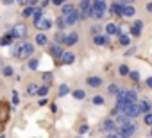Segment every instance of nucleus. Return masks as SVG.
<instances>
[{"label":"nucleus","mask_w":152,"mask_h":138,"mask_svg":"<svg viewBox=\"0 0 152 138\" xmlns=\"http://www.w3.org/2000/svg\"><path fill=\"white\" fill-rule=\"evenodd\" d=\"M41 16H43V11H41V9H36V13H34V23H36V25L41 23Z\"/></svg>","instance_id":"aec40b11"},{"label":"nucleus","mask_w":152,"mask_h":138,"mask_svg":"<svg viewBox=\"0 0 152 138\" xmlns=\"http://www.w3.org/2000/svg\"><path fill=\"white\" fill-rule=\"evenodd\" d=\"M140 109H141V113H147V115H148V109H150V104H148L147 101H141V102H140Z\"/></svg>","instance_id":"412c9836"},{"label":"nucleus","mask_w":152,"mask_h":138,"mask_svg":"<svg viewBox=\"0 0 152 138\" xmlns=\"http://www.w3.org/2000/svg\"><path fill=\"white\" fill-rule=\"evenodd\" d=\"M47 92H48V86H41V88H39V92H38V95H41V97H43V95H47Z\"/></svg>","instance_id":"4c0bfd02"},{"label":"nucleus","mask_w":152,"mask_h":138,"mask_svg":"<svg viewBox=\"0 0 152 138\" xmlns=\"http://www.w3.org/2000/svg\"><path fill=\"white\" fill-rule=\"evenodd\" d=\"M34 13H36V11H34L32 7H27V9H25L22 15H23V16H31V15H34Z\"/></svg>","instance_id":"72a5a7b5"},{"label":"nucleus","mask_w":152,"mask_h":138,"mask_svg":"<svg viewBox=\"0 0 152 138\" xmlns=\"http://www.w3.org/2000/svg\"><path fill=\"white\" fill-rule=\"evenodd\" d=\"M106 32L107 34H116V32H120V27H116L115 23H107L106 25Z\"/></svg>","instance_id":"dca6fc26"},{"label":"nucleus","mask_w":152,"mask_h":138,"mask_svg":"<svg viewBox=\"0 0 152 138\" xmlns=\"http://www.w3.org/2000/svg\"><path fill=\"white\" fill-rule=\"evenodd\" d=\"M64 18V22H66V25H73V23H77V20L81 18V13L79 11H72L70 15H66V16H63Z\"/></svg>","instance_id":"0eeeda50"},{"label":"nucleus","mask_w":152,"mask_h":138,"mask_svg":"<svg viewBox=\"0 0 152 138\" xmlns=\"http://www.w3.org/2000/svg\"><path fill=\"white\" fill-rule=\"evenodd\" d=\"M32 50H34V47H32L31 43H22V45L15 50V54H16L18 57H22V59H23V57H29V56L32 54Z\"/></svg>","instance_id":"f257e3e1"},{"label":"nucleus","mask_w":152,"mask_h":138,"mask_svg":"<svg viewBox=\"0 0 152 138\" xmlns=\"http://www.w3.org/2000/svg\"><path fill=\"white\" fill-rule=\"evenodd\" d=\"M29 68H31V70H36V68H38V59H31L29 61Z\"/></svg>","instance_id":"7c9ffc66"},{"label":"nucleus","mask_w":152,"mask_h":138,"mask_svg":"<svg viewBox=\"0 0 152 138\" xmlns=\"http://www.w3.org/2000/svg\"><path fill=\"white\" fill-rule=\"evenodd\" d=\"M9 113H11L9 102L0 101V124H6V122L9 120Z\"/></svg>","instance_id":"7ed1b4c3"},{"label":"nucleus","mask_w":152,"mask_h":138,"mask_svg":"<svg viewBox=\"0 0 152 138\" xmlns=\"http://www.w3.org/2000/svg\"><path fill=\"white\" fill-rule=\"evenodd\" d=\"M73 97H75V99H84V92H83V90H75V92H73Z\"/></svg>","instance_id":"c756f323"},{"label":"nucleus","mask_w":152,"mask_h":138,"mask_svg":"<svg viewBox=\"0 0 152 138\" xmlns=\"http://www.w3.org/2000/svg\"><path fill=\"white\" fill-rule=\"evenodd\" d=\"M107 138H122V136H120V134H109Z\"/></svg>","instance_id":"de8ad7c7"},{"label":"nucleus","mask_w":152,"mask_h":138,"mask_svg":"<svg viewBox=\"0 0 152 138\" xmlns=\"http://www.w3.org/2000/svg\"><path fill=\"white\" fill-rule=\"evenodd\" d=\"M93 9L106 13V2H102V0H97V2H93Z\"/></svg>","instance_id":"f3484780"},{"label":"nucleus","mask_w":152,"mask_h":138,"mask_svg":"<svg viewBox=\"0 0 152 138\" xmlns=\"http://www.w3.org/2000/svg\"><path fill=\"white\" fill-rule=\"evenodd\" d=\"M136 11H134V7L132 6H125V9H124V16H132Z\"/></svg>","instance_id":"393cba45"},{"label":"nucleus","mask_w":152,"mask_h":138,"mask_svg":"<svg viewBox=\"0 0 152 138\" xmlns=\"http://www.w3.org/2000/svg\"><path fill=\"white\" fill-rule=\"evenodd\" d=\"M13 32L11 34H6V36H2V40H0V45H4V47H7V45H11L13 43Z\"/></svg>","instance_id":"ddd939ff"},{"label":"nucleus","mask_w":152,"mask_h":138,"mask_svg":"<svg viewBox=\"0 0 152 138\" xmlns=\"http://www.w3.org/2000/svg\"><path fill=\"white\" fill-rule=\"evenodd\" d=\"M102 129L109 133V131H113V129H116V124H115L113 120H106V122L102 124Z\"/></svg>","instance_id":"2eb2a0df"},{"label":"nucleus","mask_w":152,"mask_h":138,"mask_svg":"<svg viewBox=\"0 0 152 138\" xmlns=\"http://www.w3.org/2000/svg\"><path fill=\"white\" fill-rule=\"evenodd\" d=\"M2 74H4V76H13V68H11V66H6L4 70H2Z\"/></svg>","instance_id":"c9c22d12"},{"label":"nucleus","mask_w":152,"mask_h":138,"mask_svg":"<svg viewBox=\"0 0 152 138\" xmlns=\"http://www.w3.org/2000/svg\"><path fill=\"white\" fill-rule=\"evenodd\" d=\"M70 92V88H68V84H61V88H59V95L63 97V95H66Z\"/></svg>","instance_id":"c85d7f7f"},{"label":"nucleus","mask_w":152,"mask_h":138,"mask_svg":"<svg viewBox=\"0 0 152 138\" xmlns=\"http://www.w3.org/2000/svg\"><path fill=\"white\" fill-rule=\"evenodd\" d=\"M127 102L136 104V92H127Z\"/></svg>","instance_id":"b1692460"},{"label":"nucleus","mask_w":152,"mask_h":138,"mask_svg":"<svg viewBox=\"0 0 152 138\" xmlns=\"http://www.w3.org/2000/svg\"><path fill=\"white\" fill-rule=\"evenodd\" d=\"M88 84L93 86V88H99L102 84V79L100 77H88Z\"/></svg>","instance_id":"4468645a"},{"label":"nucleus","mask_w":152,"mask_h":138,"mask_svg":"<svg viewBox=\"0 0 152 138\" xmlns=\"http://www.w3.org/2000/svg\"><path fill=\"white\" fill-rule=\"evenodd\" d=\"M95 45H107V36H95Z\"/></svg>","instance_id":"6ab92c4d"},{"label":"nucleus","mask_w":152,"mask_h":138,"mask_svg":"<svg viewBox=\"0 0 152 138\" xmlns=\"http://www.w3.org/2000/svg\"><path fill=\"white\" fill-rule=\"evenodd\" d=\"M86 131H88V126H86V124H83V126L79 127V133H86Z\"/></svg>","instance_id":"c03bdc74"},{"label":"nucleus","mask_w":152,"mask_h":138,"mask_svg":"<svg viewBox=\"0 0 152 138\" xmlns=\"http://www.w3.org/2000/svg\"><path fill=\"white\" fill-rule=\"evenodd\" d=\"M77 40H79V34L77 32H72V34L66 36V45H75V43H77Z\"/></svg>","instance_id":"9b49d317"},{"label":"nucleus","mask_w":152,"mask_h":138,"mask_svg":"<svg viewBox=\"0 0 152 138\" xmlns=\"http://www.w3.org/2000/svg\"><path fill=\"white\" fill-rule=\"evenodd\" d=\"M118 92H120V90H118L115 84H113V86H109V93H116V95H118Z\"/></svg>","instance_id":"a19ab883"},{"label":"nucleus","mask_w":152,"mask_h":138,"mask_svg":"<svg viewBox=\"0 0 152 138\" xmlns=\"http://www.w3.org/2000/svg\"><path fill=\"white\" fill-rule=\"evenodd\" d=\"M43 81H45V83H50V81H52V74H50V72H45V74H43Z\"/></svg>","instance_id":"f704fd0d"},{"label":"nucleus","mask_w":152,"mask_h":138,"mask_svg":"<svg viewBox=\"0 0 152 138\" xmlns=\"http://www.w3.org/2000/svg\"><path fill=\"white\" fill-rule=\"evenodd\" d=\"M50 54H52V56H54V57L59 61V59L63 57V54H64V52H63L61 45H52V47H50Z\"/></svg>","instance_id":"9d476101"},{"label":"nucleus","mask_w":152,"mask_h":138,"mask_svg":"<svg viewBox=\"0 0 152 138\" xmlns=\"http://www.w3.org/2000/svg\"><path fill=\"white\" fill-rule=\"evenodd\" d=\"M93 104H104L102 95H95V97H93Z\"/></svg>","instance_id":"473e14b6"},{"label":"nucleus","mask_w":152,"mask_h":138,"mask_svg":"<svg viewBox=\"0 0 152 138\" xmlns=\"http://www.w3.org/2000/svg\"><path fill=\"white\" fill-rule=\"evenodd\" d=\"M50 25H52V22L50 20H41V23L38 25L41 31H47V29H50Z\"/></svg>","instance_id":"5701e85b"},{"label":"nucleus","mask_w":152,"mask_h":138,"mask_svg":"<svg viewBox=\"0 0 152 138\" xmlns=\"http://www.w3.org/2000/svg\"><path fill=\"white\" fill-rule=\"evenodd\" d=\"M118 72H120V76H127V74H129V66H125V65H120Z\"/></svg>","instance_id":"cd10ccee"},{"label":"nucleus","mask_w":152,"mask_h":138,"mask_svg":"<svg viewBox=\"0 0 152 138\" xmlns=\"http://www.w3.org/2000/svg\"><path fill=\"white\" fill-rule=\"evenodd\" d=\"M20 102V99H18V95H16V92L13 93V104H18Z\"/></svg>","instance_id":"37998d69"},{"label":"nucleus","mask_w":152,"mask_h":138,"mask_svg":"<svg viewBox=\"0 0 152 138\" xmlns=\"http://www.w3.org/2000/svg\"><path fill=\"white\" fill-rule=\"evenodd\" d=\"M4 68H6V66H4V63H2V59H0V70H4Z\"/></svg>","instance_id":"09e8293b"},{"label":"nucleus","mask_w":152,"mask_h":138,"mask_svg":"<svg viewBox=\"0 0 152 138\" xmlns=\"http://www.w3.org/2000/svg\"><path fill=\"white\" fill-rule=\"evenodd\" d=\"M141 27H143V23L138 20V22H134V23H132V29H131V32H132L134 36H140V32H141Z\"/></svg>","instance_id":"f8f14e48"},{"label":"nucleus","mask_w":152,"mask_h":138,"mask_svg":"<svg viewBox=\"0 0 152 138\" xmlns=\"http://www.w3.org/2000/svg\"><path fill=\"white\" fill-rule=\"evenodd\" d=\"M147 9H148V11L152 13V2H148V4H147Z\"/></svg>","instance_id":"49530a36"},{"label":"nucleus","mask_w":152,"mask_h":138,"mask_svg":"<svg viewBox=\"0 0 152 138\" xmlns=\"http://www.w3.org/2000/svg\"><path fill=\"white\" fill-rule=\"evenodd\" d=\"M13 36L18 38V40H25V38H27V29H25V25H15V27H13Z\"/></svg>","instance_id":"39448f33"},{"label":"nucleus","mask_w":152,"mask_h":138,"mask_svg":"<svg viewBox=\"0 0 152 138\" xmlns=\"http://www.w3.org/2000/svg\"><path fill=\"white\" fill-rule=\"evenodd\" d=\"M36 41H38V45H45L47 43V36L45 34H38L36 36Z\"/></svg>","instance_id":"a878e982"},{"label":"nucleus","mask_w":152,"mask_h":138,"mask_svg":"<svg viewBox=\"0 0 152 138\" xmlns=\"http://www.w3.org/2000/svg\"><path fill=\"white\" fill-rule=\"evenodd\" d=\"M38 92H39V88H38L34 83H29V84H27V93H31V95H36Z\"/></svg>","instance_id":"a211bd4d"},{"label":"nucleus","mask_w":152,"mask_h":138,"mask_svg":"<svg viewBox=\"0 0 152 138\" xmlns=\"http://www.w3.org/2000/svg\"><path fill=\"white\" fill-rule=\"evenodd\" d=\"M134 131H136V126L131 124V122H125V124H122V126L118 127V134H120L122 138H129Z\"/></svg>","instance_id":"f03ea898"},{"label":"nucleus","mask_w":152,"mask_h":138,"mask_svg":"<svg viewBox=\"0 0 152 138\" xmlns=\"http://www.w3.org/2000/svg\"><path fill=\"white\" fill-rule=\"evenodd\" d=\"M147 86H148V88H152V77H148V79H147Z\"/></svg>","instance_id":"a18cd8bd"},{"label":"nucleus","mask_w":152,"mask_h":138,"mask_svg":"<svg viewBox=\"0 0 152 138\" xmlns=\"http://www.w3.org/2000/svg\"><path fill=\"white\" fill-rule=\"evenodd\" d=\"M91 11H93V4L91 2H83L81 4V18L91 16Z\"/></svg>","instance_id":"423d86ee"},{"label":"nucleus","mask_w":152,"mask_h":138,"mask_svg":"<svg viewBox=\"0 0 152 138\" xmlns=\"http://www.w3.org/2000/svg\"><path fill=\"white\" fill-rule=\"evenodd\" d=\"M72 11H75L72 4H64V6H63V16H66V15H70Z\"/></svg>","instance_id":"4be33fe9"},{"label":"nucleus","mask_w":152,"mask_h":138,"mask_svg":"<svg viewBox=\"0 0 152 138\" xmlns=\"http://www.w3.org/2000/svg\"><path fill=\"white\" fill-rule=\"evenodd\" d=\"M56 40H57V45H59V43H66V36H64L63 32H57V34H56Z\"/></svg>","instance_id":"bb28decb"},{"label":"nucleus","mask_w":152,"mask_h":138,"mask_svg":"<svg viewBox=\"0 0 152 138\" xmlns=\"http://www.w3.org/2000/svg\"><path fill=\"white\" fill-rule=\"evenodd\" d=\"M79 138H81V136H79Z\"/></svg>","instance_id":"8fccbe9b"},{"label":"nucleus","mask_w":152,"mask_h":138,"mask_svg":"<svg viewBox=\"0 0 152 138\" xmlns=\"http://www.w3.org/2000/svg\"><path fill=\"white\" fill-rule=\"evenodd\" d=\"M99 31H100V27H99V25H93V27H91V34L99 36Z\"/></svg>","instance_id":"58836bf2"},{"label":"nucleus","mask_w":152,"mask_h":138,"mask_svg":"<svg viewBox=\"0 0 152 138\" xmlns=\"http://www.w3.org/2000/svg\"><path fill=\"white\" fill-rule=\"evenodd\" d=\"M131 77H132L134 81H138V79H140V74H138V72H131Z\"/></svg>","instance_id":"79ce46f5"},{"label":"nucleus","mask_w":152,"mask_h":138,"mask_svg":"<svg viewBox=\"0 0 152 138\" xmlns=\"http://www.w3.org/2000/svg\"><path fill=\"white\" fill-rule=\"evenodd\" d=\"M120 43H122V45H129V43H131V41H129V36L122 34V36H120Z\"/></svg>","instance_id":"2f4dec72"},{"label":"nucleus","mask_w":152,"mask_h":138,"mask_svg":"<svg viewBox=\"0 0 152 138\" xmlns=\"http://www.w3.org/2000/svg\"><path fill=\"white\" fill-rule=\"evenodd\" d=\"M140 113H141L140 104H129V106L125 108V111H124V115H125L127 118H134V117H138Z\"/></svg>","instance_id":"20e7f679"},{"label":"nucleus","mask_w":152,"mask_h":138,"mask_svg":"<svg viewBox=\"0 0 152 138\" xmlns=\"http://www.w3.org/2000/svg\"><path fill=\"white\" fill-rule=\"evenodd\" d=\"M73 59H75V54H73V52H64L63 57H61L57 63H59V65H61V63H63V65H70V63H73Z\"/></svg>","instance_id":"1a4fd4ad"},{"label":"nucleus","mask_w":152,"mask_h":138,"mask_svg":"<svg viewBox=\"0 0 152 138\" xmlns=\"http://www.w3.org/2000/svg\"><path fill=\"white\" fill-rule=\"evenodd\" d=\"M64 25H66V22H64V18H63V16H61V18H57V27H59V29H63Z\"/></svg>","instance_id":"e433bc0d"},{"label":"nucleus","mask_w":152,"mask_h":138,"mask_svg":"<svg viewBox=\"0 0 152 138\" xmlns=\"http://www.w3.org/2000/svg\"><path fill=\"white\" fill-rule=\"evenodd\" d=\"M145 124L152 126V115H150V113H148V115H145Z\"/></svg>","instance_id":"ea45409f"},{"label":"nucleus","mask_w":152,"mask_h":138,"mask_svg":"<svg viewBox=\"0 0 152 138\" xmlns=\"http://www.w3.org/2000/svg\"><path fill=\"white\" fill-rule=\"evenodd\" d=\"M111 9H113V15L122 16V15H124V9H125V4H124V2H115V4L111 6Z\"/></svg>","instance_id":"6e6552de"}]
</instances>
